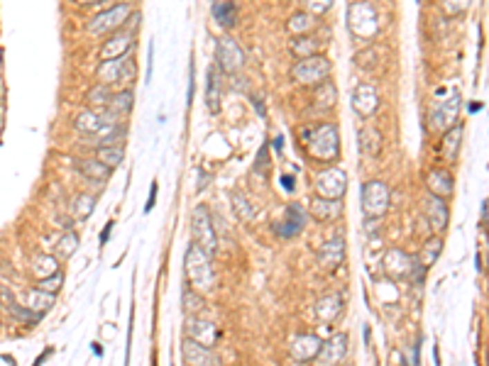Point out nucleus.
Here are the masks:
<instances>
[{
	"label": "nucleus",
	"mask_w": 489,
	"mask_h": 366,
	"mask_svg": "<svg viewBox=\"0 0 489 366\" xmlns=\"http://www.w3.org/2000/svg\"><path fill=\"white\" fill-rule=\"evenodd\" d=\"M184 267H186V278L189 283L201 293H208L213 286H216V271H213V254L194 244H189L186 249V259H184Z\"/></svg>",
	"instance_id": "f257e3e1"
},
{
	"label": "nucleus",
	"mask_w": 489,
	"mask_h": 366,
	"mask_svg": "<svg viewBox=\"0 0 489 366\" xmlns=\"http://www.w3.org/2000/svg\"><path fill=\"white\" fill-rule=\"evenodd\" d=\"M301 142L306 144V152L318 162H333L340 152L335 125H318L313 130H301Z\"/></svg>",
	"instance_id": "f03ea898"
},
{
	"label": "nucleus",
	"mask_w": 489,
	"mask_h": 366,
	"mask_svg": "<svg viewBox=\"0 0 489 366\" xmlns=\"http://www.w3.org/2000/svg\"><path fill=\"white\" fill-rule=\"evenodd\" d=\"M347 30L360 42H372L379 35V15L372 3L355 0L353 6L347 8Z\"/></svg>",
	"instance_id": "7ed1b4c3"
},
{
	"label": "nucleus",
	"mask_w": 489,
	"mask_h": 366,
	"mask_svg": "<svg viewBox=\"0 0 489 366\" xmlns=\"http://www.w3.org/2000/svg\"><path fill=\"white\" fill-rule=\"evenodd\" d=\"M331 76V61L321 54H313V57L299 59V61L291 66V79L299 86H318Z\"/></svg>",
	"instance_id": "20e7f679"
},
{
	"label": "nucleus",
	"mask_w": 489,
	"mask_h": 366,
	"mask_svg": "<svg viewBox=\"0 0 489 366\" xmlns=\"http://www.w3.org/2000/svg\"><path fill=\"white\" fill-rule=\"evenodd\" d=\"M391 193L389 186L382 181H367L362 186V193H360V205H362L365 218H377L382 220L384 213L389 210Z\"/></svg>",
	"instance_id": "39448f33"
},
{
	"label": "nucleus",
	"mask_w": 489,
	"mask_h": 366,
	"mask_svg": "<svg viewBox=\"0 0 489 366\" xmlns=\"http://www.w3.org/2000/svg\"><path fill=\"white\" fill-rule=\"evenodd\" d=\"M191 232H194V242L203 247L208 254H216L218 249V235L213 227V218L205 205H196L194 215H191Z\"/></svg>",
	"instance_id": "423d86ee"
},
{
	"label": "nucleus",
	"mask_w": 489,
	"mask_h": 366,
	"mask_svg": "<svg viewBox=\"0 0 489 366\" xmlns=\"http://www.w3.org/2000/svg\"><path fill=\"white\" fill-rule=\"evenodd\" d=\"M132 15L130 6L127 3H118V6L108 8V10L98 12L93 20L89 22V32L93 37H100V35H111L116 30H122L127 22V17Z\"/></svg>",
	"instance_id": "0eeeda50"
},
{
	"label": "nucleus",
	"mask_w": 489,
	"mask_h": 366,
	"mask_svg": "<svg viewBox=\"0 0 489 366\" xmlns=\"http://www.w3.org/2000/svg\"><path fill=\"white\" fill-rule=\"evenodd\" d=\"M216 59H218V68H221L223 73H237L245 66V52H242V47L230 35L218 37Z\"/></svg>",
	"instance_id": "6e6552de"
},
{
	"label": "nucleus",
	"mask_w": 489,
	"mask_h": 366,
	"mask_svg": "<svg viewBox=\"0 0 489 366\" xmlns=\"http://www.w3.org/2000/svg\"><path fill=\"white\" fill-rule=\"evenodd\" d=\"M135 79V61L127 57L120 59H106V61L98 66V81L106 86H113L118 81H132Z\"/></svg>",
	"instance_id": "1a4fd4ad"
},
{
	"label": "nucleus",
	"mask_w": 489,
	"mask_h": 366,
	"mask_svg": "<svg viewBox=\"0 0 489 366\" xmlns=\"http://www.w3.org/2000/svg\"><path fill=\"white\" fill-rule=\"evenodd\" d=\"M347 189V173L342 168H323L316 176V191L323 198H342Z\"/></svg>",
	"instance_id": "9d476101"
},
{
	"label": "nucleus",
	"mask_w": 489,
	"mask_h": 366,
	"mask_svg": "<svg viewBox=\"0 0 489 366\" xmlns=\"http://www.w3.org/2000/svg\"><path fill=\"white\" fill-rule=\"evenodd\" d=\"M111 122H116V113H111V110H103V113H95V110H84V113H79L74 120V127L79 135H91V137H98L100 130L106 125H111Z\"/></svg>",
	"instance_id": "9b49d317"
},
{
	"label": "nucleus",
	"mask_w": 489,
	"mask_h": 366,
	"mask_svg": "<svg viewBox=\"0 0 489 366\" xmlns=\"http://www.w3.org/2000/svg\"><path fill=\"white\" fill-rule=\"evenodd\" d=\"M458 113H460V98L458 95H450L445 103H441L436 110L431 113V120H428V127L433 132H445L455 125L458 120Z\"/></svg>",
	"instance_id": "f8f14e48"
},
{
	"label": "nucleus",
	"mask_w": 489,
	"mask_h": 366,
	"mask_svg": "<svg viewBox=\"0 0 489 366\" xmlns=\"http://www.w3.org/2000/svg\"><path fill=\"white\" fill-rule=\"evenodd\" d=\"M411 267H414V256H409L401 249H389L384 254V273L391 281H406L411 276Z\"/></svg>",
	"instance_id": "ddd939ff"
},
{
	"label": "nucleus",
	"mask_w": 489,
	"mask_h": 366,
	"mask_svg": "<svg viewBox=\"0 0 489 366\" xmlns=\"http://www.w3.org/2000/svg\"><path fill=\"white\" fill-rule=\"evenodd\" d=\"M423 215H426L428 225H431L433 232H441L443 227L448 225V205H445V198H441V195L431 193L428 191V195L423 198Z\"/></svg>",
	"instance_id": "4468645a"
},
{
	"label": "nucleus",
	"mask_w": 489,
	"mask_h": 366,
	"mask_svg": "<svg viewBox=\"0 0 489 366\" xmlns=\"http://www.w3.org/2000/svg\"><path fill=\"white\" fill-rule=\"evenodd\" d=\"M353 108L360 117H372L379 108V93L374 90V86L362 84L355 88L353 93Z\"/></svg>",
	"instance_id": "2eb2a0df"
},
{
	"label": "nucleus",
	"mask_w": 489,
	"mask_h": 366,
	"mask_svg": "<svg viewBox=\"0 0 489 366\" xmlns=\"http://www.w3.org/2000/svg\"><path fill=\"white\" fill-rule=\"evenodd\" d=\"M186 332H189L191 340L201 342V345H205V347H213L218 342L216 325L208 322V320L196 318V315H189V320H186Z\"/></svg>",
	"instance_id": "dca6fc26"
},
{
	"label": "nucleus",
	"mask_w": 489,
	"mask_h": 366,
	"mask_svg": "<svg viewBox=\"0 0 489 366\" xmlns=\"http://www.w3.org/2000/svg\"><path fill=\"white\" fill-rule=\"evenodd\" d=\"M311 215H313L318 222H331V220H338L342 215L340 198H323V195H316V198L311 200Z\"/></svg>",
	"instance_id": "f3484780"
},
{
	"label": "nucleus",
	"mask_w": 489,
	"mask_h": 366,
	"mask_svg": "<svg viewBox=\"0 0 489 366\" xmlns=\"http://www.w3.org/2000/svg\"><path fill=\"white\" fill-rule=\"evenodd\" d=\"M184 361L186 364H194V366H205V364H218V356L211 351V347L201 345L196 340H186L184 342Z\"/></svg>",
	"instance_id": "a211bd4d"
},
{
	"label": "nucleus",
	"mask_w": 489,
	"mask_h": 366,
	"mask_svg": "<svg viewBox=\"0 0 489 366\" xmlns=\"http://www.w3.org/2000/svg\"><path fill=\"white\" fill-rule=\"evenodd\" d=\"M345 259V242L342 240H331L318 249V264H321L326 271L338 269Z\"/></svg>",
	"instance_id": "6ab92c4d"
},
{
	"label": "nucleus",
	"mask_w": 489,
	"mask_h": 366,
	"mask_svg": "<svg viewBox=\"0 0 489 366\" xmlns=\"http://www.w3.org/2000/svg\"><path fill=\"white\" fill-rule=\"evenodd\" d=\"M132 44H135V35H130V32H120V35H113L111 39H108V42L103 44V49H100V57H103V61H106V59L127 57V52L132 49Z\"/></svg>",
	"instance_id": "aec40b11"
},
{
	"label": "nucleus",
	"mask_w": 489,
	"mask_h": 366,
	"mask_svg": "<svg viewBox=\"0 0 489 366\" xmlns=\"http://www.w3.org/2000/svg\"><path fill=\"white\" fill-rule=\"evenodd\" d=\"M240 17V8H237L235 0H216L213 3V20L221 30H232Z\"/></svg>",
	"instance_id": "412c9836"
},
{
	"label": "nucleus",
	"mask_w": 489,
	"mask_h": 366,
	"mask_svg": "<svg viewBox=\"0 0 489 366\" xmlns=\"http://www.w3.org/2000/svg\"><path fill=\"white\" fill-rule=\"evenodd\" d=\"M321 347H323L321 337L301 335V337H296L294 345H291V356H294L296 361H311V359H316L318 356Z\"/></svg>",
	"instance_id": "4be33fe9"
},
{
	"label": "nucleus",
	"mask_w": 489,
	"mask_h": 366,
	"mask_svg": "<svg viewBox=\"0 0 489 366\" xmlns=\"http://www.w3.org/2000/svg\"><path fill=\"white\" fill-rule=\"evenodd\" d=\"M345 354H347V335H335L328 342H323L316 359L321 364H338V361L345 359Z\"/></svg>",
	"instance_id": "5701e85b"
},
{
	"label": "nucleus",
	"mask_w": 489,
	"mask_h": 366,
	"mask_svg": "<svg viewBox=\"0 0 489 366\" xmlns=\"http://www.w3.org/2000/svg\"><path fill=\"white\" fill-rule=\"evenodd\" d=\"M426 186L431 193L441 195V198H450L452 189H455L450 171H445V168H433V171L426 176Z\"/></svg>",
	"instance_id": "b1692460"
},
{
	"label": "nucleus",
	"mask_w": 489,
	"mask_h": 366,
	"mask_svg": "<svg viewBox=\"0 0 489 366\" xmlns=\"http://www.w3.org/2000/svg\"><path fill=\"white\" fill-rule=\"evenodd\" d=\"M221 98H223V86H221V73L218 68H208V86H205V105H208V113L218 115L221 113Z\"/></svg>",
	"instance_id": "393cba45"
},
{
	"label": "nucleus",
	"mask_w": 489,
	"mask_h": 366,
	"mask_svg": "<svg viewBox=\"0 0 489 366\" xmlns=\"http://www.w3.org/2000/svg\"><path fill=\"white\" fill-rule=\"evenodd\" d=\"M306 222V213L301 205H289L284 213V222L279 225V235L282 237H296L301 230H304Z\"/></svg>",
	"instance_id": "a878e982"
},
{
	"label": "nucleus",
	"mask_w": 489,
	"mask_h": 366,
	"mask_svg": "<svg viewBox=\"0 0 489 366\" xmlns=\"http://www.w3.org/2000/svg\"><path fill=\"white\" fill-rule=\"evenodd\" d=\"M54 298H57V293H49V291H42V288H35V291L27 293L25 305L32 310V313H37L39 318H44V313H49V308L54 305Z\"/></svg>",
	"instance_id": "bb28decb"
},
{
	"label": "nucleus",
	"mask_w": 489,
	"mask_h": 366,
	"mask_svg": "<svg viewBox=\"0 0 489 366\" xmlns=\"http://www.w3.org/2000/svg\"><path fill=\"white\" fill-rule=\"evenodd\" d=\"M76 166H79V171L84 173L86 178H91V181H98V183L108 181V178H111V171H113L111 166H106V164L98 162V159H79V162H76Z\"/></svg>",
	"instance_id": "cd10ccee"
},
{
	"label": "nucleus",
	"mask_w": 489,
	"mask_h": 366,
	"mask_svg": "<svg viewBox=\"0 0 489 366\" xmlns=\"http://www.w3.org/2000/svg\"><path fill=\"white\" fill-rule=\"evenodd\" d=\"M30 271L35 278H47L59 271V259L49 254H35L30 262Z\"/></svg>",
	"instance_id": "c85d7f7f"
},
{
	"label": "nucleus",
	"mask_w": 489,
	"mask_h": 366,
	"mask_svg": "<svg viewBox=\"0 0 489 366\" xmlns=\"http://www.w3.org/2000/svg\"><path fill=\"white\" fill-rule=\"evenodd\" d=\"M460 139H463V125H455L450 130L443 132V157L448 162H455L458 159V149H460Z\"/></svg>",
	"instance_id": "c756f323"
},
{
	"label": "nucleus",
	"mask_w": 489,
	"mask_h": 366,
	"mask_svg": "<svg viewBox=\"0 0 489 366\" xmlns=\"http://www.w3.org/2000/svg\"><path fill=\"white\" fill-rule=\"evenodd\" d=\"M340 310H342L340 296H323L316 305V315H318V320H323V322H333V320L340 315Z\"/></svg>",
	"instance_id": "7c9ffc66"
},
{
	"label": "nucleus",
	"mask_w": 489,
	"mask_h": 366,
	"mask_svg": "<svg viewBox=\"0 0 489 366\" xmlns=\"http://www.w3.org/2000/svg\"><path fill=\"white\" fill-rule=\"evenodd\" d=\"M318 39L313 35H296L294 42H291V54L299 59H306V57H313V54H318Z\"/></svg>",
	"instance_id": "2f4dec72"
},
{
	"label": "nucleus",
	"mask_w": 489,
	"mask_h": 366,
	"mask_svg": "<svg viewBox=\"0 0 489 366\" xmlns=\"http://www.w3.org/2000/svg\"><path fill=\"white\" fill-rule=\"evenodd\" d=\"M335 100H338V93L331 81L326 79L323 84L316 86V90H313V105H316L318 110H331L333 105H335Z\"/></svg>",
	"instance_id": "473e14b6"
},
{
	"label": "nucleus",
	"mask_w": 489,
	"mask_h": 366,
	"mask_svg": "<svg viewBox=\"0 0 489 366\" xmlns=\"http://www.w3.org/2000/svg\"><path fill=\"white\" fill-rule=\"evenodd\" d=\"M95 159L103 162L106 166L116 168V166H120L122 159H125V149H122V144H103L98 149V154H95Z\"/></svg>",
	"instance_id": "72a5a7b5"
},
{
	"label": "nucleus",
	"mask_w": 489,
	"mask_h": 366,
	"mask_svg": "<svg viewBox=\"0 0 489 366\" xmlns=\"http://www.w3.org/2000/svg\"><path fill=\"white\" fill-rule=\"evenodd\" d=\"M289 32L291 35H308L313 27H316V15H311V12H306V10H301V12H296L294 17L289 20Z\"/></svg>",
	"instance_id": "f704fd0d"
},
{
	"label": "nucleus",
	"mask_w": 489,
	"mask_h": 366,
	"mask_svg": "<svg viewBox=\"0 0 489 366\" xmlns=\"http://www.w3.org/2000/svg\"><path fill=\"white\" fill-rule=\"evenodd\" d=\"M441 249H443L441 237H431V240H428L426 244L421 247V254H418V262H421L426 269H431L433 264L438 262V256H441Z\"/></svg>",
	"instance_id": "c9c22d12"
},
{
	"label": "nucleus",
	"mask_w": 489,
	"mask_h": 366,
	"mask_svg": "<svg viewBox=\"0 0 489 366\" xmlns=\"http://www.w3.org/2000/svg\"><path fill=\"white\" fill-rule=\"evenodd\" d=\"M132 100H135V93H132L130 88L120 90V93H113L111 103H108V110H111V113H116V115H125V113H130Z\"/></svg>",
	"instance_id": "e433bc0d"
},
{
	"label": "nucleus",
	"mask_w": 489,
	"mask_h": 366,
	"mask_svg": "<svg viewBox=\"0 0 489 366\" xmlns=\"http://www.w3.org/2000/svg\"><path fill=\"white\" fill-rule=\"evenodd\" d=\"M203 296H201V291H196L194 286H186L184 288V313L186 315H199L201 310H203Z\"/></svg>",
	"instance_id": "4c0bfd02"
},
{
	"label": "nucleus",
	"mask_w": 489,
	"mask_h": 366,
	"mask_svg": "<svg viewBox=\"0 0 489 366\" xmlns=\"http://www.w3.org/2000/svg\"><path fill=\"white\" fill-rule=\"evenodd\" d=\"M360 146L369 157H377L379 149H382V137H379L377 130H362L360 132Z\"/></svg>",
	"instance_id": "58836bf2"
},
{
	"label": "nucleus",
	"mask_w": 489,
	"mask_h": 366,
	"mask_svg": "<svg viewBox=\"0 0 489 366\" xmlns=\"http://www.w3.org/2000/svg\"><path fill=\"white\" fill-rule=\"evenodd\" d=\"M76 247H79V235H76V232H66V235L57 242V259H71Z\"/></svg>",
	"instance_id": "ea45409f"
},
{
	"label": "nucleus",
	"mask_w": 489,
	"mask_h": 366,
	"mask_svg": "<svg viewBox=\"0 0 489 366\" xmlns=\"http://www.w3.org/2000/svg\"><path fill=\"white\" fill-rule=\"evenodd\" d=\"M111 98H113V93L108 90L106 84H100L89 90V105H93V108H108Z\"/></svg>",
	"instance_id": "a19ab883"
},
{
	"label": "nucleus",
	"mask_w": 489,
	"mask_h": 366,
	"mask_svg": "<svg viewBox=\"0 0 489 366\" xmlns=\"http://www.w3.org/2000/svg\"><path fill=\"white\" fill-rule=\"evenodd\" d=\"M230 200H232V208H235V213H237V218L240 220H252L255 218L252 203H250V200L245 198L242 193H232Z\"/></svg>",
	"instance_id": "79ce46f5"
},
{
	"label": "nucleus",
	"mask_w": 489,
	"mask_h": 366,
	"mask_svg": "<svg viewBox=\"0 0 489 366\" xmlns=\"http://www.w3.org/2000/svg\"><path fill=\"white\" fill-rule=\"evenodd\" d=\"M93 208H95V198H93V195L81 193L79 198L74 200V218H79V220L89 218V215L93 213Z\"/></svg>",
	"instance_id": "37998d69"
},
{
	"label": "nucleus",
	"mask_w": 489,
	"mask_h": 366,
	"mask_svg": "<svg viewBox=\"0 0 489 366\" xmlns=\"http://www.w3.org/2000/svg\"><path fill=\"white\" fill-rule=\"evenodd\" d=\"M301 3H304V10L306 12L321 17V15H326V12L331 10L335 0H301Z\"/></svg>",
	"instance_id": "c03bdc74"
},
{
	"label": "nucleus",
	"mask_w": 489,
	"mask_h": 366,
	"mask_svg": "<svg viewBox=\"0 0 489 366\" xmlns=\"http://www.w3.org/2000/svg\"><path fill=\"white\" fill-rule=\"evenodd\" d=\"M470 3H472V0H441L443 12H445L448 17L460 15V12H465V10H468V8H470Z\"/></svg>",
	"instance_id": "a18cd8bd"
},
{
	"label": "nucleus",
	"mask_w": 489,
	"mask_h": 366,
	"mask_svg": "<svg viewBox=\"0 0 489 366\" xmlns=\"http://www.w3.org/2000/svg\"><path fill=\"white\" fill-rule=\"evenodd\" d=\"M62 283H64V273H62V269H59V271H57V273H52V276L39 278L37 288H42V291H49V293H59V288H62Z\"/></svg>",
	"instance_id": "49530a36"
},
{
	"label": "nucleus",
	"mask_w": 489,
	"mask_h": 366,
	"mask_svg": "<svg viewBox=\"0 0 489 366\" xmlns=\"http://www.w3.org/2000/svg\"><path fill=\"white\" fill-rule=\"evenodd\" d=\"M12 293H10V288L8 286H0V308H8V305L12 303Z\"/></svg>",
	"instance_id": "de8ad7c7"
},
{
	"label": "nucleus",
	"mask_w": 489,
	"mask_h": 366,
	"mask_svg": "<svg viewBox=\"0 0 489 366\" xmlns=\"http://www.w3.org/2000/svg\"><path fill=\"white\" fill-rule=\"evenodd\" d=\"M137 27H140V12H132V15L127 17V22H125V32H130V35H135Z\"/></svg>",
	"instance_id": "09e8293b"
},
{
	"label": "nucleus",
	"mask_w": 489,
	"mask_h": 366,
	"mask_svg": "<svg viewBox=\"0 0 489 366\" xmlns=\"http://www.w3.org/2000/svg\"><path fill=\"white\" fill-rule=\"evenodd\" d=\"M152 61H154V42L149 44V66H147V81L152 79Z\"/></svg>",
	"instance_id": "8fccbe9b"
},
{
	"label": "nucleus",
	"mask_w": 489,
	"mask_h": 366,
	"mask_svg": "<svg viewBox=\"0 0 489 366\" xmlns=\"http://www.w3.org/2000/svg\"><path fill=\"white\" fill-rule=\"evenodd\" d=\"M282 186L286 191H294V176H282Z\"/></svg>",
	"instance_id": "3c124183"
},
{
	"label": "nucleus",
	"mask_w": 489,
	"mask_h": 366,
	"mask_svg": "<svg viewBox=\"0 0 489 366\" xmlns=\"http://www.w3.org/2000/svg\"><path fill=\"white\" fill-rule=\"evenodd\" d=\"M111 227H113V225H108L106 230L100 232V242H103V244H106V242H108V237H111Z\"/></svg>",
	"instance_id": "603ef678"
},
{
	"label": "nucleus",
	"mask_w": 489,
	"mask_h": 366,
	"mask_svg": "<svg viewBox=\"0 0 489 366\" xmlns=\"http://www.w3.org/2000/svg\"><path fill=\"white\" fill-rule=\"evenodd\" d=\"M79 6H93V3H100V0H76Z\"/></svg>",
	"instance_id": "864d4df0"
},
{
	"label": "nucleus",
	"mask_w": 489,
	"mask_h": 366,
	"mask_svg": "<svg viewBox=\"0 0 489 366\" xmlns=\"http://www.w3.org/2000/svg\"><path fill=\"white\" fill-rule=\"evenodd\" d=\"M274 146H277L279 152H282V146H284V139H282V137H277V139H274Z\"/></svg>",
	"instance_id": "5fc2aeb1"
}]
</instances>
